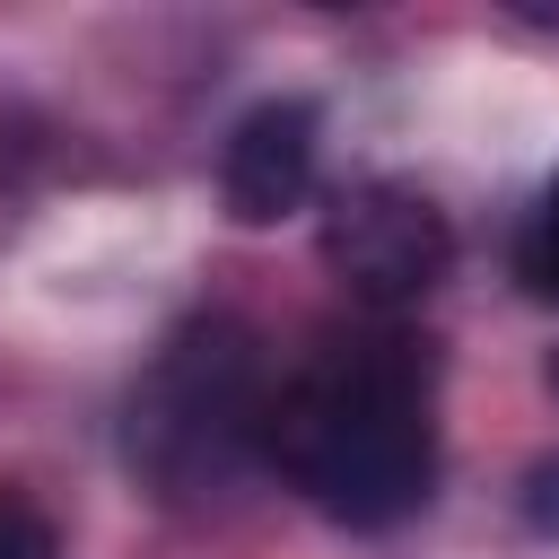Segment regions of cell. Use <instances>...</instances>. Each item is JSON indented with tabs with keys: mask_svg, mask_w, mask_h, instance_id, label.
Masks as SVG:
<instances>
[{
	"mask_svg": "<svg viewBox=\"0 0 559 559\" xmlns=\"http://www.w3.org/2000/svg\"><path fill=\"white\" fill-rule=\"evenodd\" d=\"M271 428V376H262V341L236 314H201L183 323L148 376L131 384L122 411V454L157 498H210L245 472V454Z\"/></svg>",
	"mask_w": 559,
	"mask_h": 559,
	"instance_id": "cell-2",
	"label": "cell"
},
{
	"mask_svg": "<svg viewBox=\"0 0 559 559\" xmlns=\"http://www.w3.org/2000/svg\"><path fill=\"white\" fill-rule=\"evenodd\" d=\"M0 559H61L52 524H44L26 498H0Z\"/></svg>",
	"mask_w": 559,
	"mask_h": 559,
	"instance_id": "cell-6",
	"label": "cell"
},
{
	"mask_svg": "<svg viewBox=\"0 0 559 559\" xmlns=\"http://www.w3.org/2000/svg\"><path fill=\"white\" fill-rule=\"evenodd\" d=\"M550 393H559V358H550Z\"/></svg>",
	"mask_w": 559,
	"mask_h": 559,
	"instance_id": "cell-8",
	"label": "cell"
},
{
	"mask_svg": "<svg viewBox=\"0 0 559 559\" xmlns=\"http://www.w3.org/2000/svg\"><path fill=\"white\" fill-rule=\"evenodd\" d=\"M515 271H524L533 297H559V183L542 192V210H533V227H524V245H515Z\"/></svg>",
	"mask_w": 559,
	"mask_h": 559,
	"instance_id": "cell-5",
	"label": "cell"
},
{
	"mask_svg": "<svg viewBox=\"0 0 559 559\" xmlns=\"http://www.w3.org/2000/svg\"><path fill=\"white\" fill-rule=\"evenodd\" d=\"M314 148H323V114L306 96H271L253 105L227 148H218V192H227V218L236 227H271L288 210H306L314 192Z\"/></svg>",
	"mask_w": 559,
	"mask_h": 559,
	"instance_id": "cell-4",
	"label": "cell"
},
{
	"mask_svg": "<svg viewBox=\"0 0 559 559\" xmlns=\"http://www.w3.org/2000/svg\"><path fill=\"white\" fill-rule=\"evenodd\" d=\"M323 262L367 306H411L454 271V227L411 183H349L323 210Z\"/></svg>",
	"mask_w": 559,
	"mask_h": 559,
	"instance_id": "cell-3",
	"label": "cell"
},
{
	"mask_svg": "<svg viewBox=\"0 0 559 559\" xmlns=\"http://www.w3.org/2000/svg\"><path fill=\"white\" fill-rule=\"evenodd\" d=\"M262 454L288 472L306 507L332 524L384 533L437 489V419H428V349L402 332H358L314 349L280 393Z\"/></svg>",
	"mask_w": 559,
	"mask_h": 559,
	"instance_id": "cell-1",
	"label": "cell"
},
{
	"mask_svg": "<svg viewBox=\"0 0 559 559\" xmlns=\"http://www.w3.org/2000/svg\"><path fill=\"white\" fill-rule=\"evenodd\" d=\"M524 524L533 533H559V454L524 472Z\"/></svg>",
	"mask_w": 559,
	"mask_h": 559,
	"instance_id": "cell-7",
	"label": "cell"
}]
</instances>
